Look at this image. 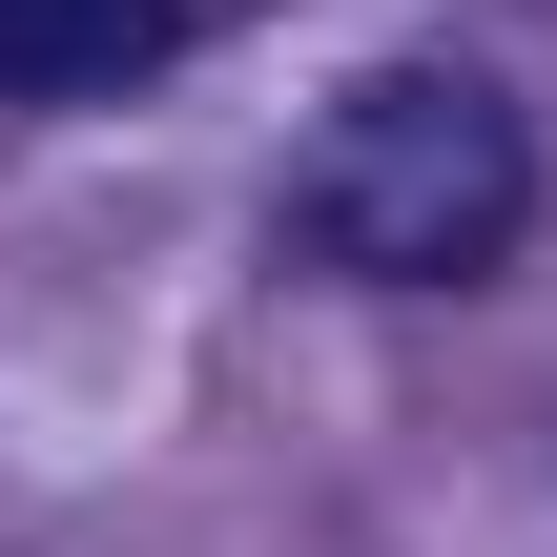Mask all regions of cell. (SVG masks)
Returning a JSON list of instances; mask_svg holds the SVG:
<instances>
[{"label":"cell","instance_id":"cell-1","mask_svg":"<svg viewBox=\"0 0 557 557\" xmlns=\"http://www.w3.org/2000/svg\"><path fill=\"white\" fill-rule=\"evenodd\" d=\"M310 248L331 269H372V289H475L517 227H537V145H517V103L496 83H455V62H393V83H351L331 103V145H310Z\"/></svg>","mask_w":557,"mask_h":557},{"label":"cell","instance_id":"cell-2","mask_svg":"<svg viewBox=\"0 0 557 557\" xmlns=\"http://www.w3.org/2000/svg\"><path fill=\"white\" fill-rule=\"evenodd\" d=\"M165 41V0H0V83L21 103H62V83H124Z\"/></svg>","mask_w":557,"mask_h":557}]
</instances>
